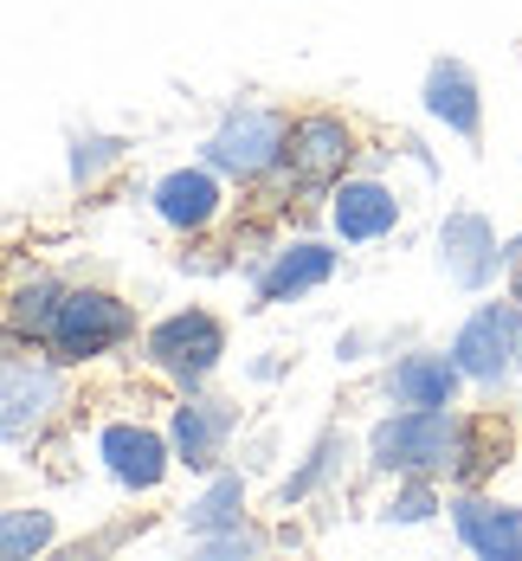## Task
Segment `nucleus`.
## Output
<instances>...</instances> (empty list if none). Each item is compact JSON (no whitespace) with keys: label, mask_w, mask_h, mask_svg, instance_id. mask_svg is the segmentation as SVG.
Segmentation results:
<instances>
[{"label":"nucleus","mask_w":522,"mask_h":561,"mask_svg":"<svg viewBox=\"0 0 522 561\" xmlns=\"http://www.w3.org/2000/svg\"><path fill=\"white\" fill-rule=\"evenodd\" d=\"M459 439L464 426L445 407H406L401 420L374 426V465H387V471H439V465H452Z\"/></svg>","instance_id":"f257e3e1"},{"label":"nucleus","mask_w":522,"mask_h":561,"mask_svg":"<svg viewBox=\"0 0 522 561\" xmlns=\"http://www.w3.org/2000/svg\"><path fill=\"white\" fill-rule=\"evenodd\" d=\"M149 355H155V368H162V375L187 381V388H200V381L220 368L227 336H220V323H213L207 310H181V317H169V323H155Z\"/></svg>","instance_id":"f03ea898"},{"label":"nucleus","mask_w":522,"mask_h":561,"mask_svg":"<svg viewBox=\"0 0 522 561\" xmlns=\"http://www.w3.org/2000/svg\"><path fill=\"white\" fill-rule=\"evenodd\" d=\"M129 330H136V317L116 297H104V290H71L53 317V348L78 362V355H104L116 342H129Z\"/></svg>","instance_id":"7ed1b4c3"},{"label":"nucleus","mask_w":522,"mask_h":561,"mask_svg":"<svg viewBox=\"0 0 522 561\" xmlns=\"http://www.w3.org/2000/svg\"><path fill=\"white\" fill-rule=\"evenodd\" d=\"M517 342H522V317H517V310H510V304H484V310L459 330L452 362H459L471 381H503V375L522 362Z\"/></svg>","instance_id":"20e7f679"},{"label":"nucleus","mask_w":522,"mask_h":561,"mask_svg":"<svg viewBox=\"0 0 522 561\" xmlns=\"http://www.w3.org/2000/svg\"><path fill=\"white\" fill-rule=\"evenodd\" d=\"M278 156H285V123L271 111H232L207 136V162L227 174H265Z\"/></svg>","instance_id":"39448f33"},{"label":"nucleus","mask_w":522,"mask_h":561,"mask_svg":"<svg viewBox=\"0 0 522 561\" xmlns=\"http://www.w3.org/2000/svg\"><path fill=\"white\" fill-rule=\"evenodd\" d=\"M503 259H510V252L497 245L490 220H477V214H452V220L439 226V265H445V278L464 284V290L490 284Z\"/></svg>","instance_id":"423d86ee"},{"label":"nucleus","mask_w":522,"mask_h":561,"mask_svg":"<svg viewBox=\"0 0 522 561\" xmlns=\"http://www.w3.org/2000/svg\"><path fill=\"white\" fill-rule=\"evenodd\" d=\"M58 400L53 368L26 362V355H7V439H26Z\"/></svg>","instance_id":"0eeeda50"},{"label":"nucleus","mask_w":522,"mask_h":561,"mask_svg":"<svg viewBox=\"0 0 522 561\" xmlns=\"http://www.w3.org/2000/svg\"><path fill=\"white\" fill-rule=\"evenodd\" d=\"M104 465L116 471V484L149 491V484H162L169 451H162V439H155L149 426H111V433H104Z\"/></svg>","instance_id":"6e6552de"},{"label":"nucleus","mask_w":522,"mask_h":561,"mask_svg":"<svg viewBox=\"0 0 522 561\" xmlns=\"http://www.w3.org/2000/svg\"><path fill=\"white\" fill-rule=\"evenodd\" d=\"M285 156L303 181H329V174H343V162H348V129L336 116H310V123L290 129Z\"/></svg>","instance_id":"1a4fd4ad"},{"label":"nucleus","mask_w":522,"mask_h":561,"mask_svg":"<svg viewBox=\"0 0 522 561\" xmlns=\"http://www.w3.org/2000/svg\"><path fill=\"white\" fill-rule=\"evenodd\" d=\"M452 523H459V536L477 549L484 561H510L522 556V516L503 504H477V497H464L459 510H452Z\"/></svg>","instance_id":"9d476101"},{"label":"nucleus","mask_w":522,"mask_h":561,"mask_svg":"<svg viewBox=\"0 0 522 561\" xmlns=\"http://www.w3.org/2000/svg\"><path fill=\"white\" fill-rule=\"evenodd\" d=\"M459 362L452 355H406L401 368L387 375V393L401 400V407H452V393H459Z\"/></svg>","instance_id":"9b49d317"},{"label":"nucleus","mask_w":522,"mask_h":561,"mask_svg":"<svg viewBox=\"0 0 522 561\" xmlns=\"http://www.w3.org/2000/svg\"><path fill=\"white\" fill-rule=\"evenodd\" d=\"M426 111L445 129H459V136H477V84H471V71L459 58H439L426 71Z\"/></svg>","instance_id":"f8f14e48"},{"label":"nucleus","mask_w":522,"mask_h":561,"mask_svg":"<svg viewBox=\"0 0 522 561\" xmlns=\"http://www.w3.org/2000/svg\"><path fill=\"white\" fill-rule=\"evenodd\" d=\"M227 433H232V407H220V400H194V407L174 413V446H181V458H187L194 471H207V465L220 458Z\"/></svg>","instance_id":"ddd939ff"},{"label":"nucleus","mask_w":522,"mask_h":561,"mask_svg":"<svg viewBox=\"0 0 522 561\" xmlns=\"http://www.w3.org/2000/svg\"><path fill=\"white\" fill-rule=\"evenodd\" d=\"M394 220H401V207L381 181H348L336 194V232L343 239H381V232H394Z\"/></svg>","instance_id":"4468645a"},{"label":"nucleus","mask_w":522,"mask_h":561,"mask_svg":"<svg viewBox=\"0 0 522 561\" xmlns=\"http://www.w3.org/2000/svg\"><path fill=\"white\" fill-rule=\"evenodd\" d=\"M329 272H336V252H329V245H290V252L271 259V272L258 278V297H265V304L303 297V290H316Z\"/></svg>","instance_id":"2eb2a0df"},{"label":"nucleus","mask_w":522,"mask_h":561,"mask_svg":"<svg viewBox=\"0 0 522 561\" xmlns=\"http://www.w3.org/2000/svg\"><path fill=\"white\" fill-rule=\"evenodd\" d=\"M155 207H162L169 226H207L213 207H220V187H213L207 169H181V174H169V181L155 187Z\"/></svg>","instance_id":"dca6fc26"},{"label":"nucleus","mask_w":522,"mask_h":561,"mask_svg":"<svg viewBox=\"0 0 522 561\" xmlns=\"http://www.w3.org/2000/svg\"><path fill=\"white\" fill-rule=\"evenodd\" d=\"M46 542H53V516H46V510H7V523H0V556L26 561L33 549H46Z\"/></svg>","instance_id":"f3484780"},{"label":"nucleus","mask_w":522,"mask_h":561,"mask_svg":"<svg viewBox=\"0 0 522 561\" xmlns=\"http://www.w3.org/2000/svg\"><path fill=\"white\" fill-rule=\"evenodd\" d=\"M58 290L46 278L39 284H26V290H20V297H13V310H7V323H13V336H26V330H33V336H53V317H58V304H53Z\"/></svg>","instance_id":"a211bd4d"},{"label":"nucleus","mask_w":522,"mask_h":561,"mask_svg":"<svg viewBox=\"0 0 522 561\" xmlns=\"http://www.w3.org/2000/svg\"><path fill=\"white\" fill-rule=\"evenodd\" d=\"M239 497H245V484H239V478H213V491H207L200 504L187 510V523H194V529H220V523H239Z\"/></svg>","instance_id":"6ab92c4d"},{"label":"nucleus","mask_w":522,"mask_h":561,"mask_svg":"<svg viewBox=\"0 0 522 561\" xmlns=\"http://www.w3.org/2000/svg\"><path fill=\"white\" fill-rule=\"evenodd\" d=\"M116 156H123V149H116V142H104V136H91V142H78V156H71V174H78V181H97V174L111 169Z\"/></svg>","instance_id":"aec40b11"},{"label":"nucleus","mask_w":522,"mask_h":561,"mask_svg":"<svg viewBox=\"0 0 522 561\" xmlns=\"http://www.w3.org/2000/svg\"><path fill=\"white\" fill-rule=\"evenodd\" d=\"M381 516H387V523H426V516H432V491H426V484H413V491H401Z\"/></svg>","instance_id":"412c9836"},{"label":"nucleus","mask_w":522,"mask_h":561,"mask_svg":"<svg viewBox=\"0 0 522 561\" xmlns=\"http://www.w3.org/2000/svg\"><path fill=\"white\" fill-rule=\"evenodd\" d=\"M329 458H336V439H323V446L310 451V465H303V471H297V478L285 484V504H290V497H310V484L329 471Z\"/></svg>","instance_id":"4be33fe9"},{"label":"nucleus","mask_w":522,"mask_h":561,"mask_svg":"<svg viewBox=\"0 0 522 561\" xmlns=\"http://www.w3.org/2000/svg\"><path fill=\"white\" fill-rule=\"evenodd\" d=\"M258 549V536H245V529H232V536H207L200 542V556H252Z\"/></svg>","instance_id":"5701e85b"},{"label":"nucleus","mask_w":522,"mask_h":561,"mask_svg":"<svg viewBox=\"0 0 522 561\" xmlns=\"http://www.w3.org/2000/svg\"><path fill=\"white\" fill-rule=\"evenodd\" d=\"M517 297H522V284H517Z\"/></svg>","instance_id":"b1692460"}]
</instances>
